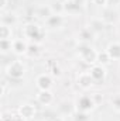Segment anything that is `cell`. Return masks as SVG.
Returning a JSON list of instances; mask_svg holds the SVG:
<instances>
[{
  "label": "cell",
  "mask_w": 120,
  "mask_h": 121,
  "mask_svg": "<svg viewBox=\"0 0 120 121\" xmlns=\"http://www.w3.org/2000/svg\"><path fill=\"white\" fill-rule=\"evenodd\" d=\"M23 35L32 42H41L45 38V30L37 23H27L23 27Z\"/></svg>",
  "instance_id": "6da1fadb"
},
{
  "label": "cell",
  "mask_w": 120,
  "mask_h": 121,
  "mask_svg": "<svg viewBox=\"0 0 120 121\" xmlns=\"http://www.w3.org/2000/svg\"><path fill=\"white\" fill-rule=\"evenodd\" d=\"M110 62H112V58L109 56V54L106 52V49L102 51V52H97V63H99V65L107 66Z\"/></svg>",
  "instance_id": "d6986e66"
},
{
  "label": "cell",
  "mask_w": 120,
  "mask_h": 121,
  "mask_svg": "<svg viewBox=\"0 0 120 121\" xmlns=\"http://www.w3.org/2000/svg\"><path fill=\"white\" fill-rule=\"evenodd\" d=\"M6 75L11 80H21L26 75V65L21 60H13L6 68Z\"/></svg>",
  "instance_id": "3957f363"
},
{
  "label": "cell",
  "mask_w": 120,
  "mask_h": 121,
  "mask_svg": "<svg viewBox=\"0 0 120 121\" xmlns=\"http://www.w3.org/2000/svg\"><path fill=\"white\" fill-rule=\"evenodd\" d=\"M117 10H119V13H120V1L117 3Z\"/></svg>",
  "instance_id": "4dcf8cb0"
},
{
  "label": "cell",
  "mask_w": 120,
  "mask_h": 121,
  "mask_svg": "<svg viewBox=\"0 0 120 121\" xmlns=\"http://www.w3.org/2000/svg\"><path fill=\"white\" fill-rule=\"evenodd\" d=\"M55 65H58V62H57L55 59H52V58H51V59L47 60V68H48V70H50L52 66H55Z\"/></svg>",
  "instance_id": "484cf974"
},
{
  "label": "cell",
  "mask_w": 120,
  "mask_h": 121,
  "mask_svg": "<svg viewBox=\"0 0 120 121\" xmlns=\"http://www.w3.org/2000/svg\"><path fill=\"white\" fill-rule=\"evenodd\" d=\"M76 85H78L81 89H83V90H89L90 87L95 85V80L92 79V76L89 75V72H82V73H79L78 78H76Z\"/></svg>",
  "instance_id": "9c48e42d"
},
{
  "label": "cell",
  "mask_w": 120,
  "mask_h": 121,
  "mask_svg": "<svg viewBox=\"0 0 120 121\" xmlns=\"http://www.w3.org/2000/svg\"><path fill=\"white\" fill-rule=\"evenodd\" d=\"M0 51L1 54H7L13 51V39H0Z\"/></svg>",
  "instance_id": "ffe728a7"
},
{
  "label": "cell",
  "mask_w": 120,
  "mask_h": 121,
  "mask_svg": "<svg viewBox=\"0 0 120 121\" xmlns=\"http://www.w3.org/2000/svg\"><path fill=\"white\" fill-rule=\"evenodd\" d=\"M119 73H120V66H119Z\"/></svg>",
  "instance_id": "1f68e13d"
},
{
  "label": "cell",
  "mask_w": 120,
  "mask_h": 121,
  "mask_svg": "<svg viewBox=\"0 0 120 121\" xmlns=\"http://www.w3.org/2000/svg\"><path fill=\"white\" fill-rule=\"evenodd\" d=\"M97 106L95 104L93 99L90 94H82L76 99L75 101V110L76 111H82V113H92Z\"/></svg>",
  "instance_id": "277c9868"
},
{
  "label": "cell",
  "mask_w": 120,
  "mask_h": 121,
  "mask_svg": "<svg viewBox=\"0 0 120 121\" xmlns=\"http://www.w3.org/2000/svg\"><path fill=\"white\" fill-rule=\"evenodd\" d=\"M6 82H1V96H4L6 94Z\"/></svg>",
  "instance_id": "f546056e"
},
{
  "label": "cell",
  "mask_w": 120,
  "mask_h": 121,
  "mask_svg": "<svg viewBox=\"0 0 120 121\" xmlns=\"http://www.w3.org/2000/svg\"><path fill=\"white\" fill-rule=\"evenodd\" d=\"M106 52L109 54L112 60H120V42L117 41L109 42V45L106 47Z\"/></svg>",
  "instance_id": "4fadbf2b"
},
{
  "label": "cell",
  "mask_w": 120,
  "mask_h": 121,
  "mask_svg": "<svg viewBox=\"0 0 120 121\" xmlns=\"http://www.w3.org/2000/svg\"><path fill=\"white\" fill-rule=\"evenodd\" d=\"M110 106L116 113H120V93H115L110 97Z\"/></svg>",
  "instance_id": "44dd1931"
},
{
  "label": "cell",
  "mask_w": 120,
  "mask_h": 121,
  "mask_svg": "<svg viewBox=\"0 0 120 121\" xmlns=\"http://www.w3.org/2000/svg\"><path fill=\"white\" fill-rule=\"evenodd\" d=\"M28 44L24 39H13V52L16 55H27Z\"/></svg>",
  "instance_id": "7c38bea8"
},
{
  "label": "cell",
  "mask_w": 120,
  "mask_h": 121,
  "mask_svg": "<svg viewBox=\"0 0 120 121\" xmlns=\"http://www.w3.org/2000/svg\"><path fill=\"white\" fill-rule=\"evenodd\" d=\"M74 121H90V113H82V111H76L72 116Z\"/></svg>",
  "instance_id": "7402d4cb"
},
{
  "label": "cell",
  "mask_w": 120,
  "mask_h": 121,
  "mask_svg": "<svg viewBox=\"0 0 120 121\" xmlns=\"http://www.w3.org/2000/svg\"><path fill=\"white\" fill-rule=\"evenodd\" d=\"M89 75L92 76V79L95 80V83L97 82H103L107 76V70H106V66L103 65H99V63H95L89 68Z\"/></svg>",
  "instance_id": "52a82bcc"
},
{
  "label": "cell",
  "mask_w": 120,
  "mask_h": 121,
  "mask_svg": "<svg viewBox=\"0 0 120 121\" xmlns=\"http://www.w3.org/2000/svg\"><path fill=\"white\" fill-rule=\"evenodd\" d=\"M90 1H92V4H95L97 7H106L109 0H90Z\"/></svg>",
  "instance_id": "d4e9b609"
},
{
  "label": "cell",
  "mask_w": 120,
  "mask_h": 121,
  "mask_svg": "<svg viewBox=\"0 0 120 121\" xmlns=\"http://www.w3.org/2000/svg\"><path fill=\"white\" fill-rule=\"evenodd\" d=\"M35 99H37V101H38L41 106H44V107L51 106V104L54 103V100H55L54 93H52L51 90H38Z\"/></svg>",
  "instance_id": "ba28073f"
},
{
  "label": "cell",
  "mask_w": 120,
  "mask_h": 121,
  "mask_svg": "<svg viewBox=\"0 0 120 121\" xmlns=\"http://www.w3.org/2000/svg\"><path fill=\"white\" fill-rule=\"evenodd\" d=\"M90 96H92V99H93V101H95L96 106H99V104L103 101V94H102L100 91H95V93H92Z\"/></svg>",
  "instance_id": "cb8c5ba5"
},
{
  "label": "cell",
  "mask_w": 120,
  "mask_h": 121,
  "mask_svg": "<svg viewBox=\"0 0 120 121\" xmlns=\"http://www.w3.org/2000/svg\"><path fill=\"white\" fill-rule=\"evenodd\" d=\"M17 113H18L20 116H23L26 120H31V118L35 117L37 108H35V106L31 104V103H23V104L17 108Z\"/></svg>",
  "instance_id": "30bf717a"
},
{
  "label": "cell",
  "mask_w": 120,
  "mask_h": 121,
  "mask_svg": "<svg viewBox=\"0 0 120 121\" xmlns=\"http://www.w3.org/2000/svg\"><path fill=\"white\" fill-rule=\"evenodd\" d=\"M95 32L90 30L89 27H85V28H82V30L79 31V34H78V39L82 42V44H89L92 42L93 39H95Z\"/></svg>",
  "instance_id": "5bb4252c"
},
{
  "label": "cell",
  "mask_w": 120,
  "mask_h": 121,
  "mask_svg": "<svg viewBox=\"0 0 120 121\" xmlns=\"http://www.w3.org/2000/svg\"><path fill=\"white\" fill-rule=\"evenodd\" d=\"M48 72H50V75H51L52 78H55V79H58V78L62 76V68L60 66V63H58V65H55V66H52Z\"/></svg>",
  "instance_id": "603a6c76"
},
{
  "label": "cell",
  "mask_w": 120,
  "mask_h": 121,
  "mask_svg": "<svg viewBox=\"0 0 120 121\" xmlns=\"http://www.w3.org/2000/svg\"><path fill=\"white\" fill-rule=\"evenodd\" d=\"M83 0H65L64 1V14L76 16L82 11Z\"/></svg>",
  "instance_id": "5b68a950"
},
{
  "label": "cell",
  "mask_w": 120,
  "mask_h": 121,
  "mask_svg": "<svg viewBox=\"0 0 120 121\" xmlns=\"http://www.w3.org/2000/svg\"><path fill=\"white\" fill-rule=\"evenodd\" d=\"M11 121H27V120H26L23 116H20V114L17 113V114H13V120Z\"/></svg>",
  "instance_id": "83f0119b"
},
{
  "label": "cell",
  "mask_w": 120,
  "mask_h": 121,
  "mask_svg": "<svg viewBox=\"0 0 120 121\" xmlns=\"http://www.w3.org/2000/svg\"><path fill=\"white\" fill-rule=\"evenodd\" d=\"M48 121H66V120H65L62 116H54V117H51Z\"/></svg>",
  "instance_id": "f1b7e54d"
},
{
  "label": "cell",
  "mask_w": 120,
  "mask_h": 121,
  "mask_svg": "<svg viewBox=\"0 0 120 121\" xmlns=\"http://www.w3.org/2000/svg\"><path fill=\"white\" fill-rule=\"evenodd\" d=\"M64 23H65V17H64V14H57V13H54L52 16H50V17L45 20L47 27H50V28H52V30H55V28H61V27L64 26Z\"/></svg>",
  "instance_id": "8fae6325"
},
{
  "label": "cell",
  "mask_w": 120,
  "mask_h": 121,
  "mask_svg": "<svg viewBox=\"0 0 120 121\" xmlns=\"http://www.w3.org/2000/svg\"><path fill=\"white\" fill-rule=\"evenodd\" d=\"M52 14H54V11H52V7H51V6H40V7L35 10V17L42 18L44 21H45L50 16H52Z\"/></svg>",
  "instance_id": "2e32d148"
},
{
  "label": "cell",
  "mask_w": 120,
  "mask_h": 121,
  "mask_svg": "<svg viewBox=\"0 0 120 121\" xmlns=\"http://www.w3.org/2000/svg\"><path fill=\"white\" fill-rule=\"evenodd\" d=\"M0 39H13V27L0 24Z\"/></svg>",
  "instance_id": "e0dca14e"
},
{
  "label": "cell",
  "mask_w": 120,
  "mask_h": 121,
  "mask_svg": "<svg viewBox=\"0 0 120 121\" xmlns=\"http://www.w3.org/2000/svg\"><path fill=\"white\" fill-rule=\"evenodd\" d=\"M7 4H9V0H0V11H1V13L6 10Z\"/></svg>",
  "instance_id": "4316f807"
},
{
  "label": "cell",
  "mask_w": 120,
  "mask_h": 121,
  "mask_svg": "<svg viewBox=\"0 0 120 121\" xmlns=\"http://www.w3.org/2000/svg\"><path fill=\"white\" fill-rule=\"evenodd\" d=\"M18 23V16L16 13H1V23L0 24H6L10 27H14Z\"/></svg>",
  "instance_id": "9a60e30c"
},
{
  "label": "cell",
  "mask_w": 120,
  "mask_h": 121,
  "mask_svg": "<svg viewBox=\"0 0 120 121\" xmlns=\"http://www.w3.org/2000/svg\"><path fill=\"white\" fill-rule=\"evenodd\" d=\"M78 55H79V58L81 60H83L86 65H95V63H97V51L89 45V44H81V45H78Z\"/></svg>",
  "instance_id": "7a4b0ae2"
},
{
  "label": "cell",
  "mask_w": 120,
  "mask_h": 121,
  "mask_svg": "<svg viewBox=\"0 0 120 121\" xmlns=\"http://www.w3.org/2000/svg\"><path fill=\"white\" fill-rule=\"evenodd\" d=\"M54 85V78L50 73H40L35 78V86L38 90H51Z\"/></svg>",
  "instance_id": "8992f818"
},
{
  "label": "cell",
  "mask_w": 120,
  "mask_h": 121,
  "mask_svg": "<svg viewBox=\"0 0 120 121\" xmlns=\"http://www.w3.org/2000/svg\"><path fill=\"white\" fill-rule=\"evenodd\" d=\"M41 54V49H40V44L38 42H31L28 44V51H27V55L30 58H34V56H38Z\"/></svg>",
  "instance_id": "ac0fdd59"
}]
</instances>
